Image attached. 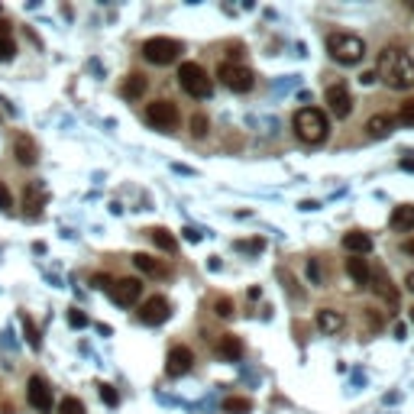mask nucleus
<instances>
[{
  "label": "nucleus",
  "instance_id": "1",
  "mask_svg": "<svg viewBox=\"0 0 414 414\" xmlns=\"http://www.w3.org/2000/svg\"><path fill=\"white\" fill-rule=\"evenodd\" d=\"M376 78H382L388 88L395 91H408L414 88V58L408 49L401 46H386L379 52L376 62Z\"/></svg>",
  "mask_w": 414,
  "mask_h": 414
},
{
  "label": "nucleus",
  "instance_id": "2",
  "mask_svg": "<svg viewBox=\"0 0 414 414\" xmlns=\"http://www.w3.org/2000/svg\"><path fill=\"white\" fill-rule=\"evenodd\" d=\"M292 126H295V136L308 146H317L330 136V120L327 113L317 110V107H301V110H295L292 117Z\"/></svg>",
  "mask_w": 414,
  "mask_h": 414
},
{
  "label": "nucleus",
  "instance_id": "3",
  "mask_svg": "<svg viewBox=\"0 0 414 414\" xmlns=\"http://www.w3.org/2000/svg\"><path fill=\"white\" fill-rule=\"evenodd\" d=\"M327 52L337 65H359L366 58V42L356 33H330L327 36Z\"/></svg>",
  "mask_w": 414,
  "mask_h": 414
},
{
  "label": "nucleus",
  "instance_id": "4",
  "mask_svg": "<svg viewBox=\"0 0 414 414\" xmlns=\"http://www.w3.org/2000/svg\"><path fill=\"white\" fill-rule=\"evenodd\" d=\"M179 85H181V91H185V94L198 97V101H204V97L214 94V81L207 78V72L198 65V62H181Z\"/></svg>",
  "mask_w": 414,
  "mask_h": 414
},
{
  "label": "nucleus",
  "instance_id": "5",
  "mask_svg": "<svg viewBox=\"0 0 414 414\" xmlns=\"http://www.w3.org/2000/svg\"><path fill=\"white\" fill-rule=\"evenodd\" d=\"M181 56V42L179 39H169V36H152L142 42V58L152 62V65H169Z\"/></svg>",
  "mask_w": 414,
  "mask_h": 414
},
{
  "label": "nucleus",
  "instance_id": "6",
  "mask_svg": "<svg viewBox=\"0 0 414 414\" xmlns=\"http://www.w3.org/2000/svg\"><path fill=\"white\" fill-rule=\"evenodd\" d=\"M217 78H220V85L236 91V94H246V91H253V85H256V75L243 62H224V65L217 68Z\"/></svg>",
  "mask_w": 414,
  "mask_h": 414
},
{
  "label": "nucleus",
  "instance_id": "7",
  "mask_svg": "<svg viewBox=\"0 0 414 414\" xmlns=\"http://www.w3.org/2000/svg\"><path fill=\"white\" fill-rule=\"evenodd\" d=\"M146 123L156 130H172L179 123V107L172 101H152L146 104Z\"/></svg>",
  "mask_w": 414,
  "mask_h": 414
},
{
  "label": "nucleus",
  "instance_id": "8",
  "mask_svg": "<svg viewBox=\"0 0 414 414\" xmlns=\"http://www.w3.org/2000/svg\"><path fill=\"white\" fill-rule=\"evenodd\" d=\"M26 398H29V405L36 408L39 414L52 411V386H49V379L29 376V382H26Z\"/></svg>",
  "mask_w": 414,
  "mask_h": 414
},
{
  "label": "nucleus",
  "instance_id": "9",
  "mask_svg": "<svg viewBox=\"0 0 414 414\" xmlns=\"http://www.w3.org/2000/svg\"><path fill=\"white\" fill-rule=\"evenodd\" d=\"M172 314V304L169 298H162V295H152V298H146L142 301V310H140V320L146 324V327H159V324H165Z\"/></svg>",
  "mask_w": 414,
  "mask_h": 414
},
{
  "label": "nucleus",
  "instance_id": "10",
  "mask_svg": "<svg viewBox=\"0 0 414 414\" xmlns=\"http://www.w3.org/2000/svg\"><path fill=\"white\" fill-rule=\"evenodd\" d=\"M327 107L337 120H347L349 113H353V94H349V88L340 85V81L337 85H330L327 88Z\"/></svg>",
  "mask_w": 414,
  "mask_h": 414
},
{
  "label": "nucleus",
  "instance_id": "11",
  "mask_svg": "<svg viewBox=\"0 0 414 414\" xmlns=\"http://www.w3.org/2000/svg\"><path fill=\"white\" fill-rule=\"evenodd\" d=\"M191 366H194V353H191L188 347H172V349H169V359H165V372H169L172 379L188 376Z\"/></svg>",
  "mask_w": 414,
  "mask_h": 414
},
{
  "label": "nucleus",
  "instance_id": "12",
  "mask_svg": "<svg viewBox=\"0 0 414 414\" xmlns=\"http://www.w3.org/2000/svg\"><path fill=\"white\" fill-rule=\"evenodd\" d=\"M140 295H142V282H140V279H120V282H113V288H110V298L117 304H123V308L136 304V301H140Z\"/></svg>",
  "mask_w": 414,
  "mask_h": 414
},
{
  "label": "nucleus",
  "instance_id": "13",
  "mask_svg": "<svg viewBox=\"0 0 414 414\" xmlns=\"http://www.w3.org/2000/svg\"><path fill=\"white\" fill-rule=\"evenodd\" d=\"M13 156H17L19 165H36V159H39L36 140H33L29 133H17V136H13Z\"/></svg>",
  "mask_w": 414,
  "mask_h": 414
},
{
  "label": "nucleus",
  "instance_id": "14",
  "mask_svg": "<svg viewBox=\"0 0 414 414\" xmlns=\"http://www.w3.org/2000/svg\"><path fill=\"white\" fill-rule=\"evenodd\" d=\"M369 282H376L372 288H376V292L382 295V298H386L392 308H398V288H395V282L388 279V272L382 269V265H376V269H372V279H369Z\"/></svg>",
  "mask_w": 414,
  "mask_h": 414
},
{
  "label": "nucleus",
  "instance_id": "15",
  "mask_svg": "<svg viewBox=\"0 0 414 414\" xmlns=\"http://www.w3.org/2000/svg\"><path fill=\"white\" fill-rule=\"evenodd\" d=\"M343 249H347L349 256L372 253V236L363 233V230H349V233H343Z\"/></svg>",
  "mask_w": 414,
  "mask_h": 414
},
{
  "label": "nucleus",
  "instance_id": "16",
  "mask_svg": "<svg viewBox=\"0 0 414 414\" xmlns=\"http://www.w3.org/2000/svg\"><path fill=\"white\" fill-rule=\"evenodd\" d=\"M133 265H136L142 275H152V279H165V275H169V265L162 263V259H156V256H146V253L133 256Z\"/></svg>",
  "mask_w": 414,
  "mask_h": 414
},
{
  "label": "nucleus",
  "instance_id": "17",
  "mask_svg": "<svg viewBox=\"0 0 414 414\" xmlns=\"http://www.w3.org/2000/svg\"><path fill=\"white\" fill-rule=\"evenodd\" d=\"M347 275L359 285V288H366L369 279H372V265H369L363 256H349L347 259Z\"/></svg>",
  "mask_w": 414,
  "mask_h": 414
},
{
  "label": "nucleus",
  "instance_id": "18",
  "mask_svg": "<svg viewBox=\"0 0 414 414\" xmlns=\"http://www.w3.org/2000/svg\"><path fill=\"white\" fill-rule=\"evenodd\" d=\"M314 324H317V330H324V333H340L343 330V314L340 310H333V308H320L317 310V317H314Z\"/></svg>",
  "mask_w": 414,
  "mask_h": 414
},
{
  "label": "nucleus",
  "instance_id": "19",
  "mask_svg": "<svg viewBox=\"0 0 414 414\" xmlns=\"http://www.w3.org/2000/svg\"><path fill=\"white\" fill-rule=\"evenodd\" d=\"M388 226H392L395 233H408V230H414V207L411 204L395 207L392 217H388Z\"/></svg>",
  "mask_w": 414,
  "mask_h": 414
},
{
  "label": "nucleus",
  "instance_id": "20",
  "mask_svg": "<svg viewBox=\"0 0 414 414\" xmlns=\"http://www.w3.org/2000/svg\"><path fill=\"white\" fill-rule=\"evenodd\" d=\"M392 126H395V117H388V113H372V117L366 120V133H369V136H376V140L388 136Z\"/></svg>",
  "mask_w": 414,
  "mask_h": 414
},
{
  "label": "nucleus",
  "instance_id": "21",
  "mask_svg": "<svg viewBox=\"0 0 414 414\" xmlns=\"http://www.w3.org/2000/svg\"><path fill=\"white\" fill-rule=\"evenodd\" d=\"M217 353L224 359H230V363H236V359L243 356V340L236 337V333H224L220 337V347H217Z\"/></svg>",
  "mask_w": 414,
  "mask_h": 414
},
{
  "label": "nucleus",
  "instance_id": "22",
  "mask_svg": "<svg viewBox=\"0 0 414 414\" xmlns=\"http://www.w3.org/2000/svg\"><path fill=\"white\" fill-rule=\"evenodd\" d=\"M149 236H152V243L159 246L162 253H175V249H179V240H175V233H172V230H165V226H152Z\"/></svg>",
  "mask_w": 414,
  "mask_h": 414
},
{
  "label": "nucleus",
  "instance_id": "23",
  "mask_svg": "<svg viewBox=\"0 0 414 414\" xmlns=\"http://www.w3.org/2000/svg\"><path fill=\"white\" fill-rule=\"evenodd\" d=\"M146 78L142 75H126V81H123V97H130V101H136V97H142V91H146Z\"/></svg>",
  "mask_w": 414,
  "mask_h": 414
},
{
  "label": "nucleus",
  "instance_id": "24",
  "mask_svg": "<svg viewBox=\"0 0 414 414\" xmlns=\"http://www.w3.org/2000/svg\"><path fill=\"white\" fill-rule=\"evenodd\" d=\"M19 324H23V333H26L29 349L42 347V337H39V330H36V324H33V317H29V314H19Z\"/></svg>",
  "mask_w": 414,
  "mask_h": 414
},
{
  "label": "nucleus",
  "instance_id": "25",
  "mask_svg": "<svg viewBox=\"0 0 414 414\" xmlns=\"http://www.w3.org/2000/svg\"><path fill=\"white\" fill-rule=\"evenodd\" d=\"M39 214H42V198H39L36 185H29V188H26V217H33V220H36Z\"/></svg>",
  "mask_w": 414,
  "mask_h": 414
},
{
  "label": "nucleus",
  "instance_id": "26",
  "mask_svg": "<svg viewBox=\"0 0 414 414\" xmlns=\"http://www.w3.org/2000/svg\"><path fill=\"white\" fill-rule=\"evenodd\" d=\"M224 411L226 414H249L253 411V401H249V398H226L224 401Z\"/></svg>",
  "mask_w": 414,
  "mask_h": 414
},
{
  "label": "nucleus",
  "instance_id": "27",
  "mask_svg": "<svg viewBox=\"0 0 414 414\" xmlns=\"http://www.w3.org/2000/svg\"><path fill=\"white\" fill-rule=\"evenodd\" d=\"M58 414H88V411H85V401H81V398L65 395L58 401Z\"/></svg>",
  "mask_w": 414,
  "mask_h": 414
},
{
  "label": "nucleus",
  "instance_id": "28",
  "mask_svg": "<svg viewBox=\"0 0 414 414\" xmlns=\"http://www.w3.org/2000/svg\"><path fill=\"white\" fill-rule=\"evenodd\" d=\"M191 136H198V140H204L207 136V130H210V123H207V117L204 113H194V117H191Z\"/></svg>",
  "mask_w": 414,
  "mask_h": 414
},
{
  "label": "nucleus",
  "instance_id": "29",
  "mask_svg": "<svg viewBox=\"0 0 414 414\" xmlns=\"http://www.w3.org/2000/svg\"><path fill=\"white\" fill-rule=\"evenodd\" d=\"M17 56V46H13V36H0V62H10Z\"/></svg>",
  "mask_w": 414,
  "mask_h": 414
},
{
  "label": "nucleus",
  "instance_id": "30",
  "mask_svg": "<svg viewBox=\"0 0 414 414\" xmlns=\"http://www.w3.org/2000/svg\"><path fill=\"white\" fill-rule=\"evenodd\" d=\"M214 314L217 317H233V301L230 298H214Z\"/></svg>",
  "mask_w": 414,
  "mask_h": 414
},
{
  "label": "nucleus",
  "instance_id": "31",
  "mask_svg": "<svg viewBox=\"0 0 414 414\" xmlns=\"http://www.w3.org/2000/svg\"><path fill=\"white\" fill-rule=\"evenodd\" d=\"M68 324L75 330H81V327H88V314L81 308H68Z\"/></svg>",
  "mask_w": 414,
  "mask_h": 414
},
{
  "label": "nucleus",
  "instance_id": "32",
  "mask_svg": "<svg viewBox=\"0 0 414 414\" xmlns=\"http://www.w3.org/2000/svg\"><path fill=\"white\" fill-rule=\"evenodd\" d=\"M395 120H401V123H408V126H414V101H405L401 107H398V117Z\"/></svg>",
  "mask_w": 414,
  "mask_h": 414
},
{
  "label": "nucleus",
  "instance_id": "33",
  "mask_svg": "<svg viewBox=\"0 0 414 414\" xmlns=\"http://www.w3.org/2000/svg\"><path fill=\"white\" fill-rule=\"evenodd\" d=\"M101 398H104V405H107V408L120 405V395H117V388H113V386H101Z\"/></svg>",
  "mask_w": 414,
  "mask_h": 414
},
{
  "label": "nucleus",
  "instance_id": "34",
  "mask_svg": "<svg viewBox=\"0 0 414 414\" xmlns=\"http://www.w3.org/2000/svg\"><path fill=\"white\" fill-rule=\"evenodd\" d=\"M308 279H310V282H314V285H320V282H324V269H320V263H317V259H308Z\"/></svg>",
  "mask_w": 414,
  "mask_h": 414
},
{
  "label": "nucleus",
  "instance_id": "35",
  "mask_svg": "<svg viewBox=\"0 0 414 414\" xmlns=\"http://www.w3.org/2000/svg\"><path fill=\"white\" fill-rule=\"evenodd\" d=\"M0 210H3V214L13 210V194H10V188L3 185V181H0Z\"/></svg>",
  "mask_w": 414,
  "mask_h": 414
},
{
  "label": "nucleus",
  "instance_id": "36",
  "mask_svg": "<svg viewBox=\"0 0 414 414\" xmlns=\"http://www.w3.org/2000/svg\"><path fill=\"white\" fill-rule=\"evenodd\" d=\"M366 320H369V327H382V324H386V320H382V314H376V310H366Z\"/></svg>",
  "mask_w": 414,
  "mask_h": 414
},
{
  "label": "nucleus",
  "instance_id": "37",
  "mask_svg": "<svg viewBox=\"0 0 414 414\" xmlns=\"http://www.w3.org/2000/svg\"><path fill=\"white\" fill-rule=\"evenodd\" d=\"M91 282H94V288H110V285H113V279H110V275H94Z\"/></svg>",
  "mask_w": 414,
  "mask_h": 414
},
{
  "label": "nucleus",
  "instance_id": "38",
  "mask_svg": "<svg viewBox=\"0 0 414 414\" xmlns=\"http://www.w3.org/2000/svg\"><path fill=\"white\" fill-rule=\"evenodd\" d=\"M181 233H185V240H188V243H198V240H201V233L194 230V226H185Z\"/></svg>",
  "mask_w": 414,
  "mask_h": 414
},
{
  "label": "nucleus",
  "instance_id": "39",
  "mask_svg": "<svg viewBox=\"0 0 414 414\" xmlns=\"http://www.w3.org/2000/svg\"><path fill=\"white\" fill-rule=\"evenodd\" d=\"M0 36H10V23H7V19H0Z\"/></svg>",
  "mask_w": 414,
  "mask_h": 414
},
{
  "label": "nucleus",
  "instance_id": "40",
  "mask_svg": "<svg viewBox=\"0 0 414 414\" xmlns=\"http://www.w3.org/2000/svg\"><path fill=\"white\" fill-rule=\"evenodd\" d=\"M405 253L414 256V236H411V240H405Z\"/></svg>",
  "mask_w": 414,
  "mask_h": 414
},
{
  "label": "nucleus",
  "instance_id": "41",
  "mask_svg": "<svg viewBox=\"0 0 414 414\" xmlns=\"http://www.w3.org/2000/svg\"><path fill=\"white\" fill-rule=\"evenodd\" d=\"M405 285H408V292H414V272H408V279H405Z\"/></svg>",
  "mask_w": 414,
  "mask_h": 414
},
{
  "label": "nucleus",
  "instance_id": "42",
  "mask_svg": "<svg viewBox=\"0 0 414 414\" xmlns=\"http://www.w3.org/2000/svg\"><path fill=\"white\" fill-rule=\"evenodd\" d=\"M401 169H408V172H414V159H405V162H401Z\"/></svg>",
  "mask_w": 414,
  "mask_h": 414
},
{
  "label": "nucleus",
  "instance_id": "43",
  "mask_svg": "<svg viewBox=\"0 0 414 414\" xmlns=\"http://www.w3.org/2000/svg\"><path fill=\"white\" fill-rule=\"evenodd\" d=\"M411 320H414V308H411Z\"/></svg>",
  "mask_w": 414,
  "mask_h": 414
}]
</instances>
